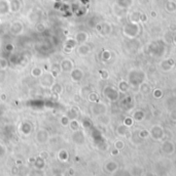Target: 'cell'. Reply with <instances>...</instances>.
<instances>
[{
	"label": "cell",
	"instance_id": "1",
	"mask_svg": "<svg viewBox=\"0 0 176 176\" xmlns=\"http://www.w3.org/2000/svg\"><path fill=\"white\" fill-rule=\"evenodd\" d=\"M55 78H56V77L53 75L51 72L45 73V74H42V76L40 77V85L43 86V87H45V88L52 87L53 84L55 83V82H54Z\"/></svg>",
	"mask_w": 176,
	"mask_h": 176
},
{
	"label": "cell",
	"instance_id": "2",
	"mask_svg": "<svg viewBox=\"0 0 176 176\" xmlns=\"http://www.w3.org/2000/svg\"><path fill=\"white\" fill-rule=\"evenodd\" d=\"M9 31L10 33L13 35H20L23 33L24 31V25L20 22V21H16V22L12 23L9 27Z\"/></svg>",
	"mask_w": 176,
	"mask_h": 176
},
{
	"label": "cell",
	"instance_id": "3",
	"mask_svg": "<svg viewBox=\"0 0 176 176\" xmlns=\"http://www.w3.org/2000/svg\"><path fill=\"white\" fill-rule=\"evenodd\" d=\"M22 8V1L21 0H9V12L17 13Z\"/></svg>",
	"mask_w": 176,
	"mask_h": 176
},
{
	"label": "cell",
	"instance_id": "4",
	"mask_svg": "<svg viewBox=\"0 0 176 176\" xmlns=\"http://www.w3.org/2000/svg\"><path fill=\"white\" fill-rule=\"evenodd\" d=\"M60 68L63 72H71L73 69V64L69 58H64L60 64Z\"/></svg>",
	"mask_w": 176,
	"mask_h": 176
},
{
	"label": "cell",
	"instance_id": "5",
	"mask_svg": "<svg viewBox=\"0 0 176 176\" xmlns=\"http://www.w3.org/2000/svg\"><path fill=\"white\" fill-rule=\"evenodd\" d=\"M9 13V0H0V16Z\"/></svg>",
	"mask_w": 176,
	"mask_h": 176
},
{
	"label": "cell",
	"instance_id": "6",
	"mask_svg": "<svg viewBox=\"0 0 176 176\" xmlns=\"http://www.w3.org/2000/svg\"><path fill=\"white\" fill-rule=\"evenodd\" d=\"M83 76V72L79 69H72L71 71V79L73 82H79Z\"/></svg>",
	"mask_w": 176,
	"mask_h": 176
},
{
	"label": "cell",
	"instance_id": "7",
	"mask_svg": "<svg viewBox=\"0 0 176 176\" xmlns=\"http://www.w3.org/2000/svg\"><path fill=\"white\" fill-rule=\"evenodd\" d=\"M30 73H31V76H33L34 78H40L42 76V74H43L42 69L39 68V67H33V68L31 69Z\"/></svg>",
	"mask_w": 176,
	"mask_h": 176
},
{
	"label": "cell",
	"instance_id": "8",
	"mask_svg": "<svg viewBox=\"0 0 176 176\" xmlns=\"http://www.w3.org/2000/svg\"><path fill=\"white\" fill-rule=\"evenodd\" d=\"M88 39V34L86 32H78L75 35V41L79 42V43H83Z\"/></svg>",
	"mask_w": 176,
	"mask_h": 176
},
{
	"label": "cell",
	"instance_id": "9",
	"mask_svg": "<svg viewBox=\"0 0 176 176\" xmlns=\"http://www.w3.org/2000/svg\"><path fill=\"white\" fill-rule=\"evenodd\" d=\"M51 89L53 91V93H56V94H61L63 92V86L61 85L60 83H54L51 87Z\"/></svg>",
	"mask_w": 176,
	"mask_h": 176
},
{
	"label": "cell",
	"instance_id": "10",
	"mask_svg": "<svg viewBox=\"0 0 176 176\" xmlns=\"http://www.w3.org/2000/svg\"><path fill=\"white\" fill-rule=\"evenodd\" d=\"M75 44H76V41L74 40V39H67L66 40V42H65V48H67L68 50L70 51L71 50V49L75 46Z\"/></svg>",
	"mask_w": 176,
	"mask_h": 176
},
{
	"label": "cell",
	"instance_id": "11",
	"mask_svg": "<svg viewBox=\"0 0 176 176\" xmlns=\"http://www.w3.org/2000/svg\"><path fill=\"white\" fill-rule=\"evenodd\" d=\"M8 67V63L5 58H0V70H5Z\"/></svg>",
	"mask_w": 176,
	"mask_h": 176
},
{
	"label": "cell",
	"instance_id": "12",
	"mask_svg": "<svg viewBox=\"0 0 176 176\" xmlns=\"http://www.w3.org/2000/svg\"><path fill=\"white\" fill-rule=\"evenodd\" d=\"M36 31H37V32H39V33L44 32V31H45V26H44V24L38 23V24L36 25Z\"/></svg>",
	"mask_w": 176,
	"mask_h": 176
},
{
	"label": "cell",
	"instance_id": "13",
	"mask_svg": "<svg viewBox=\"0 0 176 176\" xmlns=\"http://www.w3.org/2000/svg\"><path fill=\"white\" fill-rule=\"evenodd\" d=\"M86 48H87V46H84V45H82V46H79V48H78V53L79 54H86V53H88V49L86 50Z\"/></svg>",
	"mask_w": 176,
	"mask_h": 176
},
{
	"label": "cell",
	"instance_id": "14",
	"mask_svg": "<svg viewBox=\"0 0 176 176\" xmlns=\"http://www.w3.org/2000/svg\"><path fill=\"white\" fill-rule=\"evenodd\" d=\"M13 49H15V47H13V44H6V45H5V50H6V51L12 52V51H13Z\"/></svg>",
	"mask_w": 176,
	"mask_h": 176
},
{
	"label": "cell",
	"instance_id": "15",
	"mask_svg": "<svg viewBox=\"0 0 176 176\" xmlns=\"http://www.w3.org/2000/svg\"><path fill=\"white\" fill-rule=\"evenodd\" d=\"M62 121H63V122H62L63 124H64V125H66V124H67V122H68V119L64 117V118H63V120H62Z\"/></svg>",
	"mask_w": 176,
	"mask_h": 176
},
{
	"label": "cell",
	"instance_id": "16",
	"mask_svg": "<svg viewBox=\"0 0 176 176\" xmlns=\"http://www.w3.org/2000/svg\"><path fill=\"white\" fill-rule=\"evenodd\" d=\"M0 24H1V21H0Z\"/></svg>",
	"mask_w": 176,
	"mask_h": 176
}]
</instances>
